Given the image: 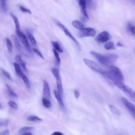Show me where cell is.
<instances>
[{"instance_id": "cell-1", "label": "cell", "mask_w": 135, "mask_h": 135, "mask_svg": "<svg viewBox=\"0 0 135 135\" xmlns=\"http://www.w3.org/2000/svg\"><path fill=\"white\" fill-rule=\"evenodd\" d=\"M90 54L94 56L97 60L103 65L107 66H110L111 64L115 62L118 59V55L115 54H102L95 51H91Z\"/></svg>"}, {"instance_id": "cell-2", "label": "cell", "mask_w": 135, "mask_h": 135, "mask_svg": "<svg viewBox=\"0 0 135 135\" xmlns=\"http://www.w3.org/2000/svg\"><path fill=\"white\" fill-rule=\"evenodd\" d=\"M105 75L109 79L114 82L120 81L124 82V78L121 70L115 66L111 65L110 66V69L108 71H106Z\"/></svg>"}, {"instance_id": "cell-3", "label": "cell", "mask_w": 135, "mask_h": 135, "mask_svg": "<svg viewBox=\"0 0 135 135\" xmlns=\"http://www.w3.org/2000/svg\"><path fill=\"white\" fill-rule=\"evenodd\" d=\"M113 83L115 85L122 90L133 102H135V92L130 88L126 85L123 82L116 81Z\"/></svg>"}, {"instance_id": "cell-4", "label": "cell", "mask_w": 135, "mask_h": 135, "mask_svg": "<svg viewBox=\"0 0 135 135\" xmlns=\"http://www.w3.org/2000/svg\"><path fill=\"white\" fill-rule=\"evenodd\" d=\"M83 61L84 63L90 69L93 70V71L97 72L102 74H105L106 71H104L102 68H101L97 63L94 62L93 61H91L89 59L84 58L83 59Z\"/></svg>"}, {"instance_id": "cell-5", "label": "cell", "mask_w": 135, "mask_h": 135, "mask_svg": "<svg viewBox=\"0 0 135 135\" xmlns=\"http://www.w3.org/2000/svg\"><path fill=\"white\" fill-rule=\"evenodd\" d=\"M55 23L56 25L62 30L63 31V32L64 33V34L68 36L70 38H71L77 45H79L78 42L77 41V40L75 39V38L72 35V34H71V33L69 31V30L61 23H60L59 21H55Z\"/></svg>"}, {"instance_id": "cell-6", "label": "cell", "mask_w": 135, "mask_h": 135, "mask_svg": "<svg viewBox=\"0 0 135 135\" xmlns=\"http://www.w3.org/2000/svg\"><path fill=\"white\" fill-rule=\"evenodd\" d=\"M121 99L126 109L129 111L130 113L135 119V105L124 97H121Z\"/></svg>"}, {"instance_id": "cell-7", "label": "cell", "mask_w": 135, "mask_h": 135, "mask_svg": "<svg viewBox=\"0 0 135 135\" xmlns=\"http://www.w3.org/2000/svg\"><path fill=\"white\" fill-rule=\"evenodd\" d=\"M95 31L94 28L91 27L83 28L80 30L79 32V35L81 37L94 36L95 35Z\"/></svg>"}, {"instance_id": "cell-8", "label": "cell", "mask_w": 135, "mask_h": 135, "mask_svg": "<svg viewBox=\"0 0 135 135\" xmlns=\"http://www.w3.org/2000/svg\"><path fill=\"white\" fill-rule=\"evenodd\" d=\"M16 33H17L18 36L19 37L21 43H22V44L24 46L25 49H26V50L28 52L31 53V48H30V46L29 43H28V40H27L26 36L25 35V34L22 32H21V31H19L18 32H17Z\"/></svg>"}, {"instance_id": "cell-9", "label": "cell", "mask_w": 135, "mask_h": 135, "mask_svg": "<svg viewBox=\"0 0 135 135\" xmlns=\"http://www.w3.org/2000/svg\"><path fill=\"white\" fill-rule=\"evenodd\" d=\"M110 34L107 31H103L99 34L95 38V40L99 43L106 42L110 38Z\"/></svg>"}, {"instance_id": "cell-10", "label": "cell", "mask_w": 135, "mask_h": 135, "mask_svg": "<svg viewBox=\"0 0 135 135\" xmlns=\"http://www.w3.org/2000/svg\"><path fill=\"white\" fill-rule=\"evenodd\" d=\"M43 97L49 99L51 96V92L50 86L48 82L46 80H43Z\"/></svg>"}, {"instance_id": "cell-11", "label": "cell", "mask_w": 135, "mask_h": 135, "mask_svg": "<svg viewBox=\"0 0 135 135\" xmlns=\"http://www.w3.org/2000/svg\"><path fill=\"white\" fill-rule=\"evenodd\" d=\"M78 4L81 8V11L83 15L89 19V16L86 12V0H77Z\"/></svg>"}, {"instance_id": "cell-12", "label": "cell", "mask_w": 135, "mask_h": 135, "mask_svg": "<svg viewBox=\"0 0 135 135\" xmlns=\"http://www.w3.org/2000/svg\"><path fill=\"white\" fill-rule=\"evenodd\" d=\"M15 61L16 62V63L17 64H18L20 65V66L22 68V69L25 72H28V70L26 68V64L22 60L21 57L20 55H17L15 56Z\"/></svg>"}, {"instance_id": "cell-13", "label": "cell", "mask_w": 135, "mask_h": 135, "mask_svg": "<svg viewBox=\"0 0 135 135\" xmlns=\"http://www.w3.org/2000/svg\"><path fill=\"white\" fill-rule=\"evenodd\" d=\"M54 94L55 97L56 99L57 100V101L58 102V103L60 105V107L62 108H64V103L63 102L62 97H61V95L60 94V93L56 90L54 91Z\"/></svg>"}, {"instance_id": "cell-14", "label": "cell", "mask_w": 135, "mask_h": 135, "mask_svg": "<svg viewBox=\"0 0 135 135\" xmlns=\"http://www.w3.org/2000/svg\"><path fill=\"white\" fill-rule=\"evenodd\" d=\"M20 78L22 79V80L23 81V82H24L26 86L27 89L30 91L31 90V82L28 79V78L27 77V76L26 75H25L24 73H23L21 76H20Z\"/></svg>"}, {"instance_id": "cell-15", "label": "cell", "mask_w": 135, "mask_h": 135, "mask_svg": "<svg viewBox=\"0 0 135 135\" xmlns=\"http://www.w3.org/2000/svg\"><path fill=\"white\" fill-rule=\"evenodd\" d=\"M72 25L75 27L76 28L79 30H81L83 28H84V24L80 21L78 20H74L72 22Z\"/></svg>"}, {"instance_id": "cell-16", "label": "cell", "mask_w": 135, "mask_h": 135, "mask_svg": "<svg viewBox=\"0 0 135 135\" xmlns=\"http://www.w3.org/2000/svg\"><path fill=\"white\" fill-rule=\"evenodd\" d=\"M11 15L14 22L15 23V28H16V33L18 32L19 31H20V23H19V21L18 18L15 16L14 14H11Z\"/></svg>"}, {"instance_id": "cell-17", "label": "cell", "mask_w": 135, "mask_h": 135, "mask_svg": "<svg viewBox=\"0 0 135 135\" xmlns=\"http://www.w3.org/2000/svg\"><path fill=\"white\" fill-rule=\"evenodd\" d=\"M6 89H7V92L8 94L9 95V96L13 97V98H16L17 97V94L15 93V92L11 88V86L9 85H8V84H6Z\"/></svg>"}, {"instance_id": "cell-18", "label": "cell", "mask_w": 135, "mask_h": 135, "mask_svg": "<svg viewBox=\"0 0 135 135\" xmlns=\"http://www.w3.org/2000/svg\"><path fill=\"white\" fill-rule=\"evenodd\" d=\"M14 67L15 69V71L16 72V74L18 76H21V75L24 73L22 71V70H21V68L20 66V65L18 64H17L16 62L14 63Z\"/></svg>"}, {"instance_id": "cell-19", "label": "cell", "mask_w": 135, "mask_h": 135, "mask_svg": "<svg viewBox=\"0 0 135 135\" xmlns=\"http://www.w3.org/2000/svg\"><path fill=\"white\" fill-rule=\"evenodd\" d=\"M56 86L57 89V91L60 93V94L61 95V97H63V89L62 87V84L61 80H56Z\"/></svg>"}, {"instance_id": "cell-20", "label": "cell", "mask_w": 135, "mask_h": 135, "mask_svg": "<svg viewBox=\"0 0 135 135\" xmlns=\"http://www.w3.org/2000/svg\"><path fill=\"white\" fill-rule=\"evenodd\" d=\"M52 44L54 47V49L56 51H57L58 52H60V53H62L63 52V49L61 47L60 44H59V43L56 41H52L51 42Z\"/></svg>"}, {"instance_id": "cell-21", "label": "cell", "mask_w": 135, "mask_h": 135, "mask_svg": "<svg viewBox=\"0 0 135 135\" xmlns=\"http://www.w3.org/2000/svg\"><path fill=\"white\" fill-rule=\"evenodd\" d=\"M109 108L111 112L113 113L114 114L118 115V116H120V113L119 111V110L113 105L112 104H109Z\"/></svg>"}, {"instance_id": "cell-22", "label": "cell", "mask_w": 135, "mask_h": 135, "mask_svg": "<svg viewBox=\"0 0 135 135\" xmlns=\"http://www.w3.org/2000/svg\"><path fill=\"white\" fill-rule=\"evenodd\" d=\"M27 120L29 121H32V122H40L42 121V119H41L40 118H39L36 115H29L27 118Z\"/></svg>"}, {"instance_id": "cell-23", "label": "cell", "mask_w": 135, "mask_h": 135, "mask_svg": "<svg viewBox=\"0 0 135 135\" xmlns=\"http://www.w3.org/2000/svg\"><path fill=\"white\" fill-rule=\"evenodd\" d=\"M27 35L28 36V38L30 40V41L31 42V43L34 46H36L37 44V42L36 41L34 37V36L30 32H27Z\"/></svg>"}, {"instance_id": "cell-24", "label": "cell", "mask_w": 135, "mask_h": 135, "mask_svg": "<svg viewBox=\"0 0 135 135\" xmlns=\"http://www.w3.org/2000/svg\"><path fill=\"white\" fill-rule=\"evenodd\" d=\"M52 73H53L54 76L55 77V78L56 79V80H61L59 71L58 69H57L56 68H53L52 69Z\"/></svg>"}, {"instance_id": "cell-25", "label": "cell", "mask_w": 135, "mask_h": 135, "mask_svg": "<svg viewBox=\"0 0 135 135\" xmlns=\"http://www.w3.org/2000/svg\"><path fill=\"white\" fill-rule=\"evenodd\" d=\"M33 129V127L30 126H27V127H24L20 129V130L18 131V133H24L27 132H28L29 131L32 130Z\"/></svg>"}, {"instance_id": "cell-26", "label": "cell", "mask_w": 135, "mask_h": 135, "mask_svg": "<svg viewBox=\"0 0 135 135\" xmlns=\"http://www.w3.org/2000/svg\"><path fill=\"white\" fill-rule=\"evenodd\" d=\"M42 103L43 105L46 108H50L51 107V103L50 100L44 97L42 98Z\"/></svg>"}, {"instance_id": "cell-27", "label": "cell", "mask_w": 135, "mask_h": 135, "mask_svg": "<svg viewBox=\"0 0 135 135\" xmlns=\"http://www.w3.org/2000/svg\"><path fill=\"white\" fill-rule=\"evenodd\" d=\"M6 46H7V50L9 53H11L12 51V49H13V45H12L11 41L9 38H6Z\"/></svg>"}, {"instance_id": "cell-28", "label": "cell", "mask_w": 135, "mask_h": 135, "mask_svg": "<svg viewBox=\"0 0 135 135\" xmlns=\"http://www.w3.org/2000/svg\"><path fill=\"white\" fill-rule=\"evenodd\" d=\"M104 48H105V49L108 50H112V49H115V46H114V44L112 42H108L105 44Z\"/></svg>"}, {"instance_id": "cell-29", "label": "cell", "mask_w": 135, "mask_h": 135, "mask_svg": "<svg viewBox=\"0 0 135 135\" xmlns=\"http://www.w3.org/2000/svg\"><path fill=\"white\" fill-rule=\"evenodd\" d=\"M53 53H54V56L55 57V59H56V63L57 65H60V62H61V59H60V56H59V53L57 51H56L55 50L53 49Z\"/></svg>"}, {"instance_id": "cell-30", "label": "cell", "mask_w": 135, "mask_h": 135, "mask_svg": "<svg viewBox=\"0 0 135 135\" xmlns=\"http://www.w3.org/2000/svg\"><path fill=\"white\" fill-rule=\"evenodd\" d=\"M1 72H2V74H3L7 79H8V80H11V81H13V79H12V77H11L10 74H9L7 71H6V70H5L4 69H1Z\"/></svg>"}, {"instance_id": "cell-31", "label": "cell", "mask_w": 135, "mask_h": 135, "mask_svg": "<svg viewBox=\"0 0 135 135\" xmlns=\"http://www.w3.org/2000/svg\"><path fill=\"white\" fill-rule=\"evenodd\" d=\"M12 38L13 39V41L15 43V46H16V47L17 48V49L18 50H21V45L20 44V43L18 42V40L16 38V37L15 35H12Z\"/></svg>"}, {"instance_id": "cell-32", "label": "cell", "mask_w": 135, "mask_h": 135, "mask_svg": "<svg viewBox=\"0 0 135 135\" xmlns=\"http://www.w3.org/2000/svg\"><path fill=\"white\" fill-rule=\"evenodd\" d=\"M20 9L23 12H24V13H27L28 14H32V12L31 11L30 9H29L28 8H27L26 7H25L23 6H20Z\"/></svg>"}, {"instance_id": "cell-33", "label": "cell", "mask_w": 135, "mask_h": 135, "mask_svg": "<svg viewBox=\"0 0 135 135\" xmlns=\"http://www.w3.org/2000/svg\"><path fill=\"white\" fill-rule=\"evenodd\" d=\"M8 105H9L11 108H13V109H17V108H18L17 104H16L14 101H12V100L9 101L8 102Z\"/></svg>"}, {"instance_id": "cell-34", "label": "cell", "mask_w": 135, "mask_h": 135, "mask_svg": "<svg viewBox=\"0 0 135 135\" xmlns=\"http://www.w3.org/2000/svg\"><path fill=\"white\" fill-rule=\"evenodd\" d=\"M33 51H34V52L37 55H38V56L39 57H40L41 59H44L43 55H42V54L41 53V52L38 50H37V49L34 48V49H33Z\"/></svg>"}, {"instance_id": "cell-35", "label": "cell", "mask_w": 135, "mask_h": 135, "mask_svg": "<svg viewBox=\"0 0 135 135\" xmlns=\"http://www.w3.org/2000/svg\"><path fill=\"white\" fill-rule=\"evenodd\" d=\"M9 121L8 120H0V127L6 126L8 124Z\"/></svg>"}, {"instance_id": "cell-36", "label": "cell", "mask_w": 135, "mask_h": 135, "mask_svg": "<svg viewBox=\"0 0 135 135\" xmlns=\"http://www.w3.org/2000/svg\"><path fill=\"white\" fill-rule=\"evenodd\" d=\"M86 5L89 7H91L92 6L93 4V0H86Z\"/></svg>"}, {"instance_id": "cell-37", "label": "cell", "mask_w": 135, "mask_h": 135, "mask_svg": "<svg viewBox=\"0 0 135 135\" xmlns=\"http://www.w3.org/2000/svg\"><path fill=\"white\" fill-rule=\"evenodd\" d=\"M74 95L76 99H78V98L80 96V92H79V91H78L76 90H74Z\"/></svg>"}, {"instance_id": "cell-38", "label": "cell", "mask_w": 135, "mask_h": 135, "mask_svg": "<svg viewBox=\"0 0 135 135\" xmlns=\"http://www.w3.org/2000/svg\"><path fill=\"white\" fill-rule=\"evenodd\" d=\"M9 134V130H5L1 132H0V135H8Z\"/></svg>"}, {"instance_id": "cell-39", "label": "cell", "mask_w": 135, "mask_h": 135, "mask_svg": "<svg viewBox=\"0 0 135 135\" xmlns=\"http://www.w3.org/2000/svg\"><path fill=\"white\" fill-rule=\"evenodd\" d=\"M1 5L3 8H5L6 6V0H0Z\"/></svg>"}, {"instance_id": "cell-40", "label": "cell", "mask_w": 135, "mask_h": 135, "mask_svg": "<svg viewBox=\"0 0 135 135\" xmlns=\"http://www.w3.org/2000/svg\"><path fill=\"white\" fill-rule=\"evenodd\" d=\"M130 32L132 34L135 35V26H132L130 30Z\"/></svg>"}, {"instance_id": "cell-41", "label": "cell", "mask_w": 135, "mask_h": 135, "mask_svg": "<svg viewBox=\"0 0 135 135\" xmlns=\"http://www.w3.org/2000/svg\"><path fill=\"white\" fill-rule=\"evenodd\" d=\"M52 135H64V134L61 132L55 131L52 133Z\"/></svg>"}, {"instance_id": "cell-42", "label": "cell", "mask_w": 135, "mask_h": 135, "mask_svg": "<svg viewBox=\"0 0 135 135\" xmlns=\"http://www.w3.org/2000/svg\"><path fill=\"white\" fill-rule=\"evenodd\" d=\"M117 45L118 46H121V47H123V45L121 43V42H118L117 44Z\"/></svg>"}, {"instance_id": "cell-43", "label": "cell", "mask_w": 135, "mask_h": 135, "mask_svg": "<svg viewBox=\"0 0 135 135\" xmlns=\"http://www.w3.org/2000/svg\"><path fill=\"white\" fill-rule=\"evenodd\" d=\"M22 135H33L31 132H25V133H23Z\"/></svg>"}, {"instance_id": "cell-44", "label": "cell", "mask_w": 135, "mask_h": 135, "mask_svg": "<svg viewBox=\"0 0 135 135\" xmlns=\"http://www.w3.org/2000/svg\"><path fill=\"white\" fill-rule=\"evenodd\" d=\"M128 1H130L132 3H133V4H135V0H128Z\"/></svg>"}, {"instance_id": "cell-45", "label": "cell", "mask_w": 135, "mask_h": 135, "mask_svg": "<svg viewBox=\"0 0 135 135\" xmlns=\"http://www.w3.org/2000/svg\"><path fill=\"white\" fill-rule=\"evenodd\" d=\"M2 108V105H1V104H0V109H1Z\"/></svg>"}, {"instance_id": "cell-46", "label": "cell", "mask_w": 135, "mask_h": 135, "mask_svg": "<svg viewBox=\"0 0 135 135\" xmlns=\"http://www.w3.org/2000/svg\"><path fill=\"white\" fill-rule=\"evenodd\" d=\"M118 135H121V134H118Z\"/></svg>"}]
</instances>
